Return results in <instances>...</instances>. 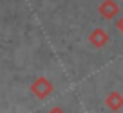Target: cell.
Here are the masks:
<instances>
[{
	"mask_svg": "<svg viewBox=\"0 0 123 113\" xmlns=\"http://www.w3.org/2000/svg\"><path fill=\"white\" fill-rule=\"evenodd\" d=\"M49 113H65V111H63L62 108H58V106H56V108H53V109H51Z\"/></svg>",
	"mask_w": 123,
	"mask_h": 113,
	"instance_id": "cell-6",
	"label": "cell"
},
{
	"mask_svg": "<svg viewBox=\"0 0 123 113\" xmlns=\"http://www.w3.org/2000/svg\"><path fill=\"white\" fill-rule=\"evenodd\" d=\"M98 13L103 16L105 20H114L119 15V5L116 0H103L100 5H98Z\"/></svg>",
	"mask_w": 123,
	"mask_h": 113,
	"instance_id": "cell-2",
	"label": "cell"
},
{
	"mask_svg": "<svg viewBox=\"0 0 123 113\" xmlns=\"http://www.w3.org/2000/svg\"><path fill=\"white\" fill-rule=\"evenodd\" d=\"M116 29H118L119 32L123 34V15L119 16V18H118V22H116Z\"/></svg>",
	"mask_w": 123,
	"mask_h": 113,
	"instance_id": "cell-5",
	"label": "cell"
},
{
	"mask_svg": "<svg viewBox=\"0 0 123 113\" xmlns=\"http://www.w3.org/2000/svg\"><path fill=\"white\" fill-rule=\"evenodd\" d=\"M54 86L53 83H51L47 77H36L35 81H33V84H31V92H33V95L38 99H47L51 93H53Z\"/></svg>",
	"mask_w": 123,
	"mask_h": 113,
	"instance_id": "cell-1",
	"label": "cell"
},
{
	"mask_svg": "<svg viewBox=\"0 0 123 113\" xmlns=\"http://www.w3.org/2000/svg\"><path fill=\"white\" fill-rule=\"evenodd\" d=\"M105 104H107V108L112 109V111H119V109L123 108V95L119 93V92H111V93L107 95V99H105Z\"/></svg>",
	"mask_w": 123,
	"mask_h": 113,
	"instance_id": "cell-4",
	"label": "cell"
},
{
	"mask_svg": "<svg viewBox=\"0 0 123 113\" xmlns=\"http://www.w3.org/2000/svg\"><path fill=\"white\" fill-rule=\"evenodd\" d=\"M89 43H91L94 49H103L105 45L109 43V32L101 27H96L89 34Z\"/></svg>",
	"mask_w": 123,
	"mask_h": 113,
	"instance_id": "cell-3",
	"label": "cell"
}]
</instances>
